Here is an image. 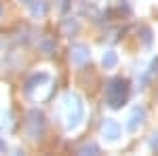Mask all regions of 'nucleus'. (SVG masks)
Here are the masks:
<instances>
[{"instance_id":"f257e3e1","label":"nucleus","mask_w":158,"mask_h":156,"mask_svg":"<svg viewBox=\"0 0 158 156\" xmlns=\"http://www.w3.org/2000/svg\"><path fill=\"white\" fill-rule=\"evenodd\" d=\"M129 80H124V78H114L112 82L108 84V89H106V97H108V103L112 108H120L127 103V99H129Z\"/></svg>"},{"instance_id":"f03ea898","label":"nucleus","mask_w":158,"mask_h":156,"mask_svg":"<svg viewBox=\"0 0 158 156\" xmlns=\"http://www.w3.org/2000/svg\"><path fill=\"white\" fill-rule=\"evenodd\" d=\"M63 101H65V127L68 129H74L82 120V103H80V97L68 93Z\"/></svg>"},{"instance_id":"7ed1b4c3","label":"nucleus","mask_w":158,"mask_h":156,"mask_svg":"<svg viewBox=\"0 0 158 156\" xmlns=\"http://www.w3.org/2000/svg\"><path fill=\"white\" fill-rule=\"evenodd\" d=\"M101 135L103 137H108V139H118L120 137V124L116 122V120H103V124H101Z\"/></svg>"},{"instance_id":"20e7f679","label":"nucleus","mask_w":158,"mask_h":156,"mask_svg":"<svg viewBox=\"0 0 158 156\" xmlns=\"http://www.w3.org/2000/svg\"><path fill=\"white\" fill-rule=\"evenodd\" d=\"M70 57H72V61L76 63V65H82V63L89 61L91 53H89V48H86L85 44H74L72 51H70Z\"/></svg>"},{"instance_id":"39448f33","label":"nucleus","mask_w":158,"mask_h":156,"mask_svg":"<svg viewBox=\"0 0 158 156\" xmlns=\"http://www.w3.org/2000/svg\"><path fill=\"white\" fill-rule=\"evenodd\" d=\"M34 127H38V133L42 135V131H44V116H42V112H38V110H32V112L27 114V129H30V135L34 131Z\"/></svg>"},{"instance_id":"423d86ee","label":"nucleus","mask_w":158,"mask_h":156,"mask_svg":"<svg viewBox=\"0 0 158 156\" xmlns=\"http://www.w3.org/2000/svg\"><path fill=\"white\" fill-rule=\"evenodd\" d=\"M143 118H146V110L143 108H135L133 114H131V118H129V131H137V127L143 122Z\"/></svg>"},{"instance_id":"0eeeda50","label":"nucleus","mask_w":158,"mask_h":156,"mask_svg":"<svg viewBox=\"0 0 158 156\" xmlns=\"http://www.w3.org/2000/svg\"><path fill=\"white\" fill-rule=\"evenodd\" d=\"M47 80H49V74H34V76L27 80V91H32V86L36 82L40 84V82H47Z\"/></svg>"},{"instance_id":"6e6552de","label":"nucleus","mask_w":158,"mask_h":156,"mask_svg":"<svg viewBox=\"0 0 158 156\" xmlns=\"http://www.w3.org/2000/svg\"><path fill=\"white\" fill-rule=\"evenodd\" d=\"M116 61H118V55H116L114 51H108V53L103 55V65H106V68H114Z\"/></svg>"},{"instance_id":"1a4fd4ad","label":"nucleus","mask_w":158,"mask_h":156,"mask_svg":"<svg viewBox=\"0 0 158 156\" xmlns=\"http://www.w3.org/2000/svg\"><path fill=\"white\" fill-rule=\"evenodd\" d=\"M44 13H47V4H44V2L32 4V15H44Z\"/></svg>"},{"instance_id":"9d476101","label":"nucleus","mask_w":158,"mask_h":156,"mask_svg":"<svg viewBox=\"0 0 158 156\" xmlns=\"http://www.w3.org/2000/svg\"><path fill=\"white\" fill-rule=\"evenodd\" d=\"M89 152L97 154V152H99V148H97L95 144H86V145H82V148H80V154H89Z\"/></svg>"},{"instance_id":"9b49d317","label":"nucleus","mask_w":158,"mask_h":156,"mask_svg":"<svg viewBox=\"0 0 158 156\" xmlns=\"http://www.w3.org/2000/svg\"><path fill=\"white\" fill-rule=\"evenodd\" d=\"M143 42H146V44H150V30H143Z\"/></svg>"},{"instance_id":"f8f14e48","label":"nucleus","mask_w":158,"mask_h":156,"mask_svg":"<svg viewBox=\"0 0 158 156\" xmlns=\"http://www.w3.org/2000/svg\"><path fill=\"white\" fill-rule=\"evenodd\" d=\"M68 9V2L65 0H59V11H65Z\"/></svg>"},{"instance_id":"ddd939ff","label":"nucleus","mask_w":158,"mask_h":156,"mask_svg":"<svg viewBox=\"0 0 158 156\" xmlns=\"http://www.w3.org/2000/svg\"><path fill=\"white\" fill-rule=\"evenodd\" d=\"M2 150H4V141L0 139V152H2Z\"/></svg>"}]
</instances>
